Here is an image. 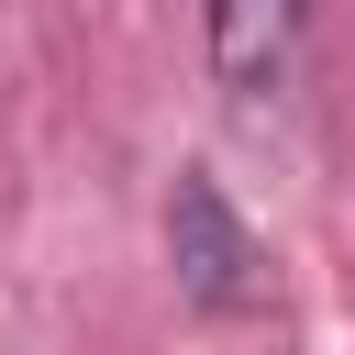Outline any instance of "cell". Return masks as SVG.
<instances>
[{
	"mask_svg": "<svg viewBox=\"0 0 355 355\" xmlns=\"http://www.w3.org/2000/svg\"><path fill=\"white\" fill-rule=\"evenodd\" d=\"M166 266H178V300L211 322L266 311V244L244 233V211L222 200L211 166H178V189H166Z\"/></svg>",
	"mask_w": 355,
	"mask_h": 355,
	"instance_id": "obj_1",
	"label": "cell"
},
{
	"mask_svg": "<svg viewBox=\"0 0 355 355\" xmlns=\"http://www.w3.org/2000/svg\"><path fill=\"white\" fill-rule=\"evenodd\" d=\"M211 22V78L233 100H277L311 55V0H200Z\"/></svg>",
	"mask_w": 355,
	"mask_h": 355,
	"instance_id": "obj_2",
	"label": "cell"
}]
</instances>
